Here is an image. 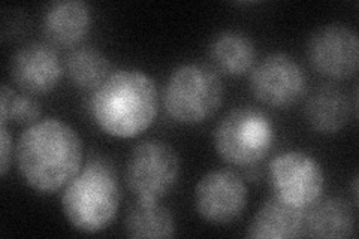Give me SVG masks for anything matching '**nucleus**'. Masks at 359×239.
Wrapping results in <instances>:
<instances>
[{
  "mask_svg": "<svg viewBox=\"0 0 359 239\" xmlns=\"http://www.w3.org/2000/svg\"><path fill=\"white\" fill-rule=\"evenodd\" d=\"M15 161L30 189L53 195L81 170L83 142L67 123L59 118L41 120L20 135Z\"/></svg>",
  "mask_w": 359,
  "mask_h": 239,
  "instance_id": "1",
  "label": "nucleus"
},
{
  "mask_svg": "<svg viewBox=\"0 0 359 239\" xmlns=\"http://www.w3.org/2000/svg\"><path fill=\"white\" fill-rule=\"evenodd\" d=\"M159 111V93L142 71L112 72L88 99V112L100 130L129 139L147 130Z\"/></svg>",
  "mask_w": 359,
  "mask_h": 239,
  "instance_id": "2",
  "label": "nucleus"
},
{
  "mask_svg": "<svg viewBox=\"0 0 359 239\" xmlns=\"http://www.w3.org/2000/svg\"><path fill=\"white\" fill-rule=\"evenodd\" d=\"M120 198L114 169L104 158L96 157L90 158L65 187L62 210L75 231L97 233L114 221Z\"/></svg>",
  "mask_w": 359,
  "mask_h": 239,
  "instance_id": "3",
  "label": "nucleus"
},
{
  "mask_svg": "<svg viewBox=\"0 0 359 239\" xmlns=\"http://www.w3.org/2000/svg\"><path fill=\"white\" fill-rule=\"evenodd\" d=\"M223 102L219 72L202 63L178 66L163 90V107L172 120L199 124L215 116Z\"/></svg>",
  "mask_w": 359,
  "mask_h": 239,
  "instance_id": "4",
  "label": "nucleus"
},
{
  "mask_svg": "<svg viewBox=\"0 0 359 239\" xmlns=\"http://www.w3.org/2000/svg\"><path fill=\"white\" fill-rule=\"evenodd\" d=\"M274 142V128L262 111L243 107L229 111L215 129L217 154L233 166L262 162Z\"/></svg>",
  "mask_w": 359,
  "mask_h": 239,
  "instance_id": "5",
  "label": "nucleus"
},
{
  "mask_svg": "<svg viewBox=\"0 0 359 239\" xmlns=\"http://www.w3.org/2000/svg\"><path fill=\"white\" fill-rule=\"evenodd\" d=\"M182 163L174 148L161 139H145L130 151L125 181L138 200L159 202L175 187Z\"/></svg>",
  "mask_w": 359,
  "mask_h": 239,
  "instance_id": "6",
  "label": "nucleus"
},
{
  "mask_svg": "<svg viewBox=\"0 0 359 239\" xmlns=\"http://www.w3.org/2000/svg\"><path fill=\"white\" fill-rule=\"evenodd\" d=\"M269 184L274 196L307 210L322 198L325 175L313 156L302 151H286L276 156L268 166Z\"/></svg>",
  "mask_w": 359,
  "mask_h": 239,
  "instance_id": "7",
  "label": "nucleus"
},
{
  "mask_svg": "<svg viewBox=\"0 0 359 239\" xmlns=\"http://www.w3.org/2000/svg\"><path fill=\"white\" fill-rule=\"evenodd\" d=\"M307 76L298 62L285 53L266 55L250 74V92L257 102L271 108L295 105L306 95Z\"/></svg>",
  "mask_w": 359,
  "mask_h": 239,
  "instance_id": "8",
  "label": "nucleus"
},
{
  "mask_svg": "<svg viewBox=\"0 0 359 239\" xmlns=\"http://www.w3.org/2000/svg\"><path fill=\"white\" fill-rule=\"evenodd\" d=\"M310 66L319 75L343 81L356 74L359 41L353 29L334 22L314 30L306 45Z\"/></svg>",
  "mask_w": 359,
  "mask_h": 239,
  "instance_id": "9",
  "label": "nucleus"
},
{
  "mask_svg": "<svg viewBox=\"0 0 359 239\" xmlns=\"http://www.w3.org/2000/svg\"><path fill=\"white\" fill-rule=\"evenodd\" d=\"M194 199L201 219L212 224H229L241 217L249 191L240 174L223 168L210 170L198 181Z\"/></svg>",
  "mask_w": 359,
  "mask_h": 239,
  "instance_id": "10",
  "label": "nucleus"
},
{
  "mask_svg": "<svg viewBox=\"0 0 359 239\" xmlns=\"http://www.w3.org/2000/svg\"><path fill=\"white\" fill-rule=\"evenodd\" d=\"M9 75L22 92L39 96L59 86L63 64L50 43L30 42L21 47L11 59Z\"/></svg>",
  "mask_w": 359,
  "mask_h": 239,
  "instance_id": "11",
  "label": "nucleus"
},
{
  "mask_svg": "<svg viewBox=\"0 0 359 239\" xmlns=\"http://www.w3.org/2000/svg\"><path fill=\"white\" fill-rule=\"evenodd\" d=\"M92 29V9L81 0L51 4L42 17L43 38L51 47L74 48Z\"/></svg>",
  "mask_w": 359,
  "mask_h": 239,
  "instance_id": "12",
  "label": "nucleus"
},
{
  "mask_svg": "<svg viewBox=\"0 0 359 239\" xmlns=\"http://www.w3.org/2000/svg\"><path fill=\"white\" fill-rule=\"evenodd\" d=\"M306 210L289 205L277 196L266 199L247 227L245 236L253 239L304 238Z\"/></svg>",
  "mask_w": 359,
  "mask_h": 239,
  "instance_id": "13",
  "label": "nucleus"
},
{
  "mask_svg": "<svg viewBox=\"0 0 359 239\" xmlns=\"http://www.w3.org/2000/svg\"><path fill=\"white\" fill-rule=\"evenodd\" d=\"M352 105L340 87L323 84L309 96L304 114L313 130L322 135H335L349 123Z\"/></svg>",
  "mask_w": 359,
  "mask_h": 239,
  "instance_id": "14",
  "label": "nucleus"
},
{
  "mask_svg": "<svg viewBox=\"0 0 359 239\" xmlns=\"http://www.w3.org/2000/svg\"><path fill=\"white\" fill-rule=\"evenodd\" d=\"M355 226V212L349 202L341 198H320L306 210L304 238H352Z\"/></svg>",
  "mask_w": 359,
  "mask_h": 239,
  "instance_id": "15",
  "label": "nucleus"
},
{
  "mask_svg": "<svg viewBox=\"0 0 359 239\" xmlns=\"http://www.w3.org/2000/svg\"><path fill=\"white\" fill-rule=\"evenodd\" d=\"M208 55L212 69L228 76H243L256 64V45L241 32L224 30L212 38Z\"/></svg>",
  "mask_w": 359,
  "mask_h": 239,
  "instance_id": "16",
  "label": "nucleus"
},
{
  "mask_svg": "<svg viewBox=\"0 0 359 239\" xmlns=\"http://www.w3.org/2000/svg\"><path fill=\"white\" fill-rule=\"evenodd\" d=\"M125 232L135 239L174 238L177 226L172 212L159 202L137 200L125 219Z\"/></svg>",
  "mask_w": 359,
  "mask_h": 239,
  "instance_id": "17",
  "label": "nucleus"
},
{
  "mask_svg": "<svg viewBox=\"0 0 359 239\" xmlns=\"http://www.w3.org/2000/svg\"><path fill=\"white\" fill-rule=\"evenodd\" d=\"M65 72L76 88L95 92L112 74V66L108 57L99 50L83 47L66 57Z\"/></svg>",
  "mask_w": 359,
  "mask_h": 239,
  "instance_id": "18",
  "label": "nucleus"
},
{
  "mask_svg": "<svg viewBox=\"0 0 359 239\" xmlns=\"http://www.w3.org/2000/svg\"><path fill=\"white\" fill-rule=\"evenodd\" d=\"M41 104L27 93H15L8 84L2 86L0 93V123L13 121L18 126H33L41 121Z\"/></svg>",
  "mask_w": 359,
  "mask_h": 239,
  "instance_id": "19",
  "label": "nucleus"
},
{
  "mask_svg": "<svg viewBox=\"0 0 359 239\" xmlns=\"http://www.w3.org/2000/svg\"><path fill=\"white\" fill-rule=\"evenodd\" d=\"M13 162V136L8 130V124L0 123V175L5 177Z\"/></svg>",
  "mask_w": 359,
  "mask_h": 239,
  "instance_id": "20",
  "label": "nucleus"
},
{
  "mask_svg": "<svg viewBox=\"0 0 359 239\" xmlns=\"http://www.w3.org/2000/svg\"><path fill=\"white\" fill-rule=\"evenodd\" d=\"M352 193H353V202H355V205H358V175H355V178H353Z\"/></svg>",
  "mask_w": 359,
  "mask_h": 239,
  "instance_id": "21",
  "label": "nucleus"
}]
</instances>
